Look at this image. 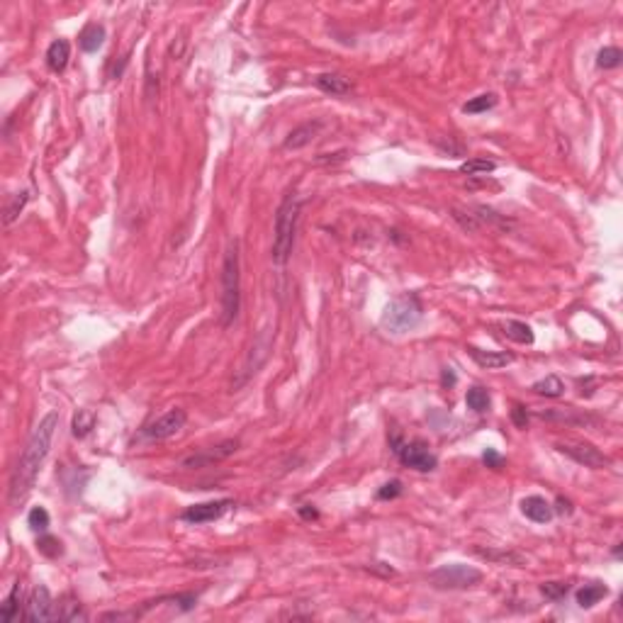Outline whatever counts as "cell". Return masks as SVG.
<instances>
[{
	"label": "cell",
	"instance_id": "1",
	"mask_svg": "<svg viewBox=\"0 0 623 623\" xmlns=\"http://www.w3.org/2000/svg\"><path fill=\"white\" fill-rule=\"evenodd\" d=\"M59 429V414L49 411L37 426H34L32 436H29L27 446H24L22 455H20L17 465L10 477V504L17 506L20 501L27 499V494L34 490V482L39 477L44 460H47L49 450H52L54 434Z\"/></svg>",
	"mask_w": 623,
	"mask_h": 623
},
{
	"label": "cell",
	"instance_id": "2",
	"mask_svg": "<svg viewBox=\"0 0 623 623\" xmlns=\"http://www.w3.org/2000/svg\"><path fill=\"white\" fill-rule=\"evenodd\" d=\"M300 210H302V200L298 193H288L285 200L280 203L278 212H275V224H273V261L278 265L288 263L290 254H293L295 244V232H298V219Z\"/></svg>",
	"mask_w": 623,
	"mask_h": 623
},
{
	"label": "cell",
	"instance_id": "3",
	"mask_svg": "<svg viewBox=\"0 0 623 623\" xmlns=\"http://www.w3.org/2000/svg\"><path fill=\"white\" fill-rule=\"evenodd\" d=\"M241 307V273H239V241H232L222 263V324L229 326L239 316Z\"/></svg>",
	"mask_w": 623,
	"mask_h": 623
},
{
	"label": "cell",
	"instance_id": "4",
	"mask_svg": "<svg viewBox=\"0 0 623 623\" xmlns=\"http://www.w3.org/2000/svg\"><path fill=\"white\" fill-rule=\"evenodd\" d=\"M421 319H424V307H421L419 298L416 295H400L385 307L380 324L390 334H406V331L416 329Z\"/></svg>",
	"mask_w": 623,
	"mask_h": 623
},
{
	"label": "cell",
	"instance_id": "5",
	"mask_svg": "<svg viewBox=\"0 0 623 623\" xmlns=\"http://www.w3.org/2000/svg\"><path fill=\"white\" fill-rule=\"evenodd\" d=\"M480 582H482V572L470 565H463V562H450V565H441L429 572V585L444 592L472 589Z\"/></svg>",
	"mask_w": 623,
	"mask_h": 623
},
{
	"label": "cell",
	"instance_id": "6",
	"mask_svg": "<svg viewBox=\"0 0 623 623\" xmlns=\"http://www.w3.org/2000/svg\"><path fill=\"white\" fill-rule=\"evenodd\" d=\"M392 450L402 460V465L411 467V470L431 472L439 465V458L431 453L424 441H402L400 436H392Z\"/></svg>",
	"mask_w": 623,
	"mask_h": 623
},
{
	"label": "cell",
	"instance_id": "7",
	"mask_svg": "<svg viewBox=\"0 0 623 623\" xmlns=\"http://www.w3.org/2000/svg\"><path fill=\"white\" fill-rule=\"evenodd\" d=\"M555 448L560 453H565L567 458H572L575 463L592 467V470H601V467H609L611 460L601 453L596 446H592L589 441H580V439H567L562 444H555Z\"/></svg>",
	"mask_w": 623,
	"mask_h": 623
},
{
	"label": "cell",
	"instance_id": "8",
	"mask_svg": "<svg viewBox=\"0 0 623 623\" xmlns=\"http://www.w3.org/2000/svg\"><path fill=\"white\" fill-rule=\"evenodd\" d=\"M185 421H188V414L175 406V409L166 411V414H161L159 419H154L152 424L144 426L142 436L147 441H166V439H170V436L178 434V431L185 426Z\"/></svg>",
	"mask_w": 623,
	"mask_h": 623
},
{
	"label": "cell",
	"instance_id": "9",
	"mask_svg": "<svg viewBox=\"0 0 623 623\" xmlns=\"http://www.w3.org/2000/svg\"><path fill=\"white\" fill-rule=\"evenodd\" d=\"M239 450V441L229 439V441H222V444L217 446H210V448L200 450V453H193L188 455V458L180 460V467H185V470H195V467H207L212 463H219V460L229 458L232 453H236Z\"/></svg>",
	"mask_w": 623,
	"mask_h": 623
},
{
	"label": "cell",
	"instance_id": "10",
	"mask_svg": "<svg viewBox=\"0 0 623 623\" xmlns=\"http://www.w3.org/2000/svg\"><path fill=\"white\" fill-rule=\"evenodd\" d=\"M234 506L232 499H217V501H205V504H195V506H188V509L183 511V516L180 519L188 521V524L193 526H200V524H210V521H217L222 519L224 514H227L229 509Z\"/></svg>",
	"mask_w": 623,
	"mask_h": 623
},
{
	"label": "cell",
	"instance_id": "11",
	"mask_svg": "<svg viewBox=\"0 0 623 623\" xmlns=\"http://www.w3.org/2000/svg\"><path fill=\"white\" fill-rule=\"evenodd\" d=\"M24 619L57 621V604H54L47 587H34L32 589V594H29V599H27V609H24Z\"/></svg>",
	"mask_w": 623,
	"mask_h": 623
},
{
	"label": "cell",
	"instance_id": "12",
	"mask_svg": "<svg viewBox=\"0 0 623 623\" xmlns=\"http://www.w3.org/2000/svg\"><path fill=\"white\" fill-rule=\"evenodd\" d=\"M467 353H470V358L485 370L506 368V365L514 360L509 353H504V351H485V349H477V346H467Z\"/></svg>",
	"mask_w": 623,
	"mask_h": 623
},
{
	"label": "cell",
	"instance_id": "13",
	"mask_svg": "<svg viewBox=\"0 0 623 623\" xmlns=\"http://www.w3.org/2000/svg\"><path fill=\"white\" fill-rule=\"evenodd\" d=\"M321 129H324V122H321V119H312V122L300 124V127H295L293 132L288 134V139H285V149L307 147V144H312L316 137H319Z\"/></svg>",
	"mask_w": 623,
	"mask_h": 623
},
{
	"label": "cell",
	"instance_id": "14",
	"mask_svg": "<svg viewBox=\"0 0 623 623\" xmlns=\"http://www.w3.org/2000/svg\"><path fill=\"white\" fill-rule=\"evenodd\" d=\"M521 514H524L526 519L536 521V524H548L555 511H552V506L548 504L543 497L531 494V497H524V499H521Z\"/></svg>",
	"mask_w": 623,
	"mask_h": 623
},
{
	"label": "cell",
	"instance_id": "15",
	"mask_svg": "<svg viewBox=\"0 0 623 623\" xmlns=\"http://www.w3.org/2000/svg\"><path fill=\"white\" fill-rule=\"evenodd\" d=\"M314 85L326 95H349L353 90L351 78L341 76V73H319L314 78Z\"/></svg>",
	"mask_w": 623,
	"mask_h": 623
},
{
	"label": "cell",
	"instance_id": "16",
	"mask_svg": "<svg viewBox=\"0 0 623 623\" xmlns=\"http://www.w3.org/2000/svg\"><path fill=\"white\" fill-rule=\"evenodd\" d=\"M68 59H71V44H68L66 39H57V42L49 44V49H47V66H49V71L61 73L64 68H66Z\"/></svg>",
	"mask_w": 623,
	"mask_h": 623
},
{
	"label": "cell",
	"instance_id": "17",
	"mask_svg": "<svg viewBox=\"0 0 623 623\" xmlns=\"http://www.w3.org/2000/svg\"><path fill=\"white\" fill-rule=\"evenodd\" d=\"M103 42H105V27H103V24H98V22L85 24L83 32L78 34L80 49H83V52H88V54L98 52V49L103 47Z\"/></svg>",
	"mask_w": 623,
	"mask_h": 623
},
{
	"label": "cell",
	"instance_id": "18",
	"mask_svg": "<svg viewBox=\"0 0 623 623\" xmlns=\"http://www.w3.org/2000/svg\"><path fill=\"white\" fill-rule=\"evenodd\" d=\"M501 331H504L506 339L516 341V344H524V346H531L536 341V334L534 329H531L526 321H516V319H506L504 324H501Z\"/></svg>",
	"mask_w": 623,
	"mask_h": 623
},
{
	"label": "cell",
	"instance_id": "19",
	"mask_svg": "<svg viewBox=\"0 0 623 623\" xmlns=\"http://www.w3.org/2000/svg\"><path fill=\"white\" fill-rule=\"evenodd\" d=\"M475 552L480 557H485V560L490 562H497V565H511V567H521L526 565V557L521 555V552H514V550H490V548H475Z\"/></svg>",
	"mask_w": 623,
	"mask_h": 623
},
{
	"label": "cell",
	"instance_id": "20",
	"mask_svg": "<svg viewBox=\"0 0 623 623\" xmlns=\"http://www.w3.org/2000/svg\"><path fill=\"white\" fill-rule=\"evenodd\" d=\"M606 594H609V589H606L601 582H592V585H585L582 589H577L575 599H577V606H582V609H592V606L599 604Z\"/></svg>",
	"mask_w": 623,
	"mask_h": 623
},
{
	"label": "cell",
	"instance_id": "21",
	"mask_svg": "<svg viewBox=\"0 0 623 623\" xmlns=\"http://www.w3.org/2000/svg\"><path fill=\"white\" fill-rule=\"evenodd\" d=\"M536 416L538 419H545V421H560V424H589V416L587 414H577L575 409H545V411H536Z\"/></svg>",
	"mask_w": 623,
	"mask_h": 623
},
{
	"label": "cell",
	"instance_id": "22",
	"mask_svg": "<svg viewBox=\"0 0 623 623\" xmlns=\"http://www.w3.org/2000/svg\"><path fill=\"white\" fill-rule=\"evenodd\" d=\"M531 390H534L536 395H543V397H560L562 392H565V385H562V380L557 378V375H545L543 380L531 385Z\"/></svg>",
	"mask_w": 623,
	"mask_h": 623
},
{
	"label": "cell",
	"instance_id": "23",
	"mask_svg": "<svg viewBox=\"0 0 623 623\" xmlns=\"http://www.w3.org/2000/svg\"><path fill=\"white\" fill-rule=\"evenodd\" d=\"M494 105H497V95L494 93H482V95H477V98L467 100V103L463 105V112L465 115H480V112L492 110Z\"/></svg>",
	"mask_w": 623,
	"mask_h": 623
},
{
	"label": "cell",
	"instance_id": "24",
	"mask_svg": "<svg viewBox=\"0 0 623 623\" xmlns=\"http://www.w3.org/2000/svg\"><path fill=\"white\" fill-rule=\"evenodd\" d=\"M27 200H29V193H27V190H22V193H15L13 198L8 200V205H5V217H3V222H5V224H13L15 219L20 217V212H22V210H24Z\"/></svg>",
	"mask_w": 623,
	"mask_h": 623
},
{
	"label": "cell",
	"instance_id": "25",
	"mask_svg": "<svg viewBox=\"0 0 623 623\" xmlns=\"http://www.w3.org/2000/svg\"><path fill=\"white\" fill-rule=\"evenodd\" d=\"M450 217H453L455 222L460 224V229H465V232H477V229H482L480 219L475 217V212H472V207H453V212H450Z\"/></svg>",
	"mask_w": 623,
	"mask_h": 623
},
{
	"label": "cell",
	"instance_id": "26",
	"mask_svg": "<svg viewBox=\"0 0 623 623\" xmlns=\"http://www.w3.org/2000/svg\"><path fill=\"white\" fill-rule=\"evenodd\" d=\"M0 616H3V621H8V623H13V621L20 619V585H15L13 592L8 594V599L3 601Z\"/></svg>",
	"mask_w": 623,
	"mask_h": 623
},
{
	"label": "cell",
	"instance_id": "27",
	"mask_svg": "<svg viewBox=\"0 0 623 623\" xmlns=\"http://www.w3.org/2000/svg\"><path fill=\"white\" fill-rule=\"evenodd\" d=\"M490 402H492L490 392L482 390V388H472V390H467V395H465V404L470 406L472 411H477V414L490 409Z\"/></svg>",
	"mask_w": 623,
	"mask_h": 623
},
{
	"label": "cell",
	"instance_id": "28",
	"mask_svg": "<svg viewBox=\"0 0 623 623\" xmlns=\"http://www.w3.org/2000/svg\"><path fill=\"white\" fill-rule=\"evenodd\" d=\"M494 170H497V163L490 159H470L460 166V173L465 175H487V173H494Z\"/></svg>",
	"mask_w": 623,
	"mask_h": 623
},
{
	"label": "cell",
	"instance_id": "29",
	"mask_svg": "<svg viewBox=\"0 0 623 623\" xmlns=\"http://www.w3.org/2000/svg\"><path fill=\"white\" fill-rule=\"evenodd\" d=\"M93 426H95V414L90 409H80L76 419H73V436L83 439V436H88L93 431Z\"/></svg>",
	"mask_w": 623,
	"mask_h": 623
},
{
	"label": "cell",
	"instance_id": "30",
	"mask_svg": "<svg viewBox=\"0 0 623 623\" xmlns=\"http://www.w3.org/2000/svg\"><path fill=\"white\" fill-rule=\"evenodd\" d=\"M621 49L619 47H604L599 54H596V66L599 68H616L621 66Z\"/></svg>",
	"mask_w": 623,
	"mask_h": 623
},
{
	"label": "cell",
	"instance_id": "31",
	"mask_svg": "<svg viewBox=\"0 0 623 623\" xmlns=\"http://www.w3.org/2000/svg\"><path fill=\"white\" fill-rule=\"evenodd\" d=\"M49 511L44 509V506H34L32 511H29V516H27V526L32 531H37V534H44V531L49 529Z\"/></svg>",
	"mask_w": 623,
	"mask_h": 623
},
{
	"label": "cell",
	"instance_id": "32",
	"mask_svg": "<svg viewBox=\"0 0 623 623\" xmlns=\"http://www.w3.org/2000/svg\"><path fill=\"white\" fill-rule=\"evenodd\" d=\"M85 611L80 604H57V621H85Z\"/></svg>",
	"mask_w": 623,
	"mask_h": 623
},
{
	"label": "cell",
	"instance_id": "33",
	"mask_svg": "<svg viewBox=\"0 0 623 623\" xmlns=\"http://www.w3.org/2000/svg\"><path fill=\"white\" fill-rule=\"evenodd\" d=\"M37 548H39V552H44V555H49V557L61 555V543H59L57 538H52V536H42V538L37 541Z\"/></svg>",
	"mask_w": 623,
	"mask_h": 623
},
{
	"label": "cell",
	"instance_id": "34",
	"mask_svg": "<svg viewBox=\"0 0 623 623\" xmlns=\"http://www.w3.org/2000/svg\"><path fill=\"white\" fill-rule=\"evenodd\" d=\"M567 592H570V587L562 585V582H548V585L541 587V594H545L548 599H562Z\"/></svg>",
	"mask_w": 623,
	"mask_h": 623
},
{
	"label": "cell",
	"instance_id": "35",
	"mask_svg": "<svg viewBox=\"0 0 623 623\" xmlns=\"http://www.w3.org/2000/svg\"><path fill=\"white\" fill-rule=\"evenodd\" d=\"M511 421H514L516 429H526V426H529V411H526V406L519 404V402H516L514 409H511Z\"/></svg>",
	"mask_w": 623,
	"mask_h": 623
},
{
	"label": "cell",
	"instance_id": "36",
	"mask_svg": "<svg viewBox=\"0 0 623 623\" xmlns=\"http://www.w3.org/2000/svg\"><path fill=\"white\" fill-rule=\"evenodd\" d=\"M402 494V482L392 480L388 485H383V490L378 492V499H395V497Z\"/></svg>",
	"mask_w": 623,
	"mask_h": 623
},
{
	"label": "cell",
	"instance_id": "37",
	"mask_svg": "<svg viewBox=\"0 0 623 623\" xmlns=\"http://www.w3.org/2000/svg\"><path fill=\"white\" fill-rule=\"evenodd\" d=\"M482 460H485V465L492 467V470H499V467L504 465V455H499L494 448H487L485 453H482Z\"/></svg>",
	"mask_w": 623,
	"mask_h": 623
},
{
	"label": "cell",
	"instance_id": "38",
	"mask_svg": "<svg viewBox=\"0 0 623 623\" xmlns=\"http://www.w3.org/2000/svg\"><path fill=\"white\" fill-rule=\"evenodd\" d=\"M555 509L552 511H557V514H572V504H570V499H565V497H557V501H555Z\"/></svg>",
	"mask_w": 623,
	"mask_h": 623
},
{
	"label": "cell",
	"instance_id": "39",
	"mask_svg": "<svg viewBox=\"0 0 623 623\" xmlns=\"http://www.w3.org/2000/svg\"><path fill=\"white\" fill-rule=\"evenodd\" d=\"M455 380H458V378H455V373L450 368H446L444 373H441V385H444V388H453Z\"/></svg>",
	"mask_w": 623,
	"mask_h": 623
},
{
	"label": "cell",
	"instance_id": "40",
	"mask_svg": "<svg viewBox=\"0 0 623 623\" xmlns=\"http://www.w3.org/2000/svg\"><path fill=\"white\" fill-rule=\"evenodd\" d=\"M300 516H302V519H316V509L314 506H309V504H305V506H300Z\"/></svg>",
	"mask_w": 623,
	"mask_h": 623
}]
</instances>
